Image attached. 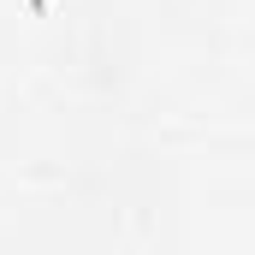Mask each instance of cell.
Masks as SVG:
<instances>
[{
	"instance_id": "1",
	"label": "cell",
	"mask_w": 255,
	"mask_h": 255,
	"mask_svg": "<svg viewBox=\"0 0 255 255\" xmlns=\"http://www.w3.org/2000/svg\"><path fill=\"white\" fill-rule=\"evenodd\" d=\"M30 6H36V12H42V6H48V0H30Z\"/></svg>"
}]
</instances>
